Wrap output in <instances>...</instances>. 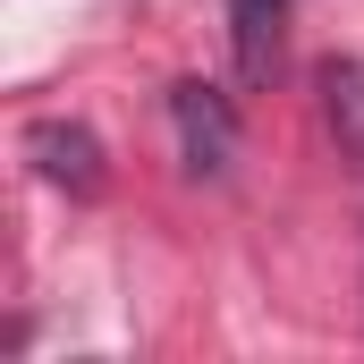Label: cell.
<instances>
[{"mask_svg":"<svg viewBox=\"0 0 364 364\" xmlns=\"http://www.w3.org/2000/svg\"><path fill=\"white\" fill-rule=\"evenodd\" d=\"M170 119H178V153H186V178H229L237 161V110L220 102L212 85H170Z\"/></svg>","mask_w":364,"mask_h":364,"instance_id":"1","label":"cell"},{"mask_svg":"<svg viewBox=\"0 0 364 364\" xmlns=\"http://www.w3.org/2000/svg\"><path fill=\"white\" fill-rule=\"evenodd\" d=\"M26 153H34L43 178L68 186V195H102V186H110L102 144H93V127H77V119H34V127H26Z\"/></svg>","mask_w":364,"mask_h":364,"instance_id":"2","label":"cell"},{"mask_svg":"<svg viewBox=\"0 0 364 364\" xmlns=\"http://www.w3.org/2000/svg\"><path fill=\"white\" fill-rule=\"evenodd\" d=\"M229 17H237V68L246 85H263L279 68V0H229Z\"/></svg>","mask_w":364,"mask_h":364,"instance_id":"3","label":"cell"},{"mask_svg":"<svg viewBox=\"0 0 364 364\" xmlns=\"http://www.w3.org/2000/svg\"><path fill=\"white\" fill-rule=\"evenodd\" d=\"M322 93H331V119H339L348 153H364V68L356 60H331L322 68Z\"/></svg>","mask_w":364,"mask_h":364,"instance_id":"4","label":"cell"}]
</instances>
